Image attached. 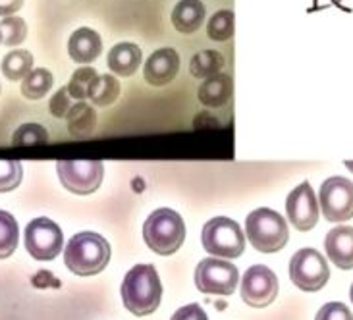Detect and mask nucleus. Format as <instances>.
I'll return each instance as SVG.
<instances>
[{"label":"nucleus","mask_w":353,"mask_h":320,"mask_svg":"<svg viewBox=\"0 0 353 320\" xmlns=\"http://www.w3.org/2000/svg\"><path fill=\"white\" fill-rule=\"evenodd\" d=\"M97 70L95 68H77L76 72L70 77V83H68V93L70 97L81 103V101H87V94H89V89H91V83L97 79Z\"/></svg>","instance_id":"27"},{"label":"nucleus","mask_w":353,"mask_h":320,"mask_svg":"<svg viewBox=\"0 0 353 320\" xmlns=\"http://www.w3.org/2000/svg\"><path fill=\"white\" fill-rule=\"evenodd\" d=\"M207 8L201 0H180L172 10V23L180 33H195L205 23Z\"/></svg>","instance_id":"17"},{"label":"nucleus","mask_w":353,"mask_h":320,"mask_svg":"<svg viewBox=\"0 0 353 320\" xmlns=\"http://www.w3.org/2000/svg\"><path fill=\"white\" fill-rule=\"evenodd\" d=\"M68 120V133L74 139H87L91 137L97 128V112L91 104H87L85 101L76 103L66 116Z\"/></svg>","instance_id":"19"},{"label":"nucleus","mask_w":353,"mask_h":320,"mask_svg":"<svg viewBox=\"0 0 353 320\" xmlns=\"http://www.w3.org/2000/svg\"><path fill=\"white\" fill-rule=\"evenodd\" d=\"M344 164H345V168L352 170V172H353V160H345Z\"/></svg>","instance_id":"34"},{"label":"nucleus","mask_w":353,"mask_h":320,"mask_svg":"<svg viewBox=\"0 0 353 320\" xmlns=\"http://www.w3.org/2000/svg\"><path fill=\"white\" fill-rule=\"evenodd\" d=\"M143 239L154 253L174 254L185 239V224L172 208H159L149 214L143 224Z\"/></svg>","instance_id":"3"},{"label":"nucleus","mask_w":353,"mask_h":320,"mask_svg":"<svg viewBox=\"0 0 353 320\" xmlns=\"http://www.w3.org/2000/svg\"><path fill=\"white\" fill-rule=\"evenodd\" d=\"M118 97H120V81L112 74L97 76L87 94V99L95 106H110L118 101Z\"/></svg>","instance_id":"20"},{"label":"nucleus","mask_w":353,"mask_h":320,"mask_svg":"<svg viewBox=\"0 0 353 320\" xmlns=\"http://www.w3.org/2000/svg\"><path fill=\"white\" fill-rule=\"evenodd\" d=\"M239 282L238 268L224 259H203L195 268V286L207 295H232Z\"/></svg>","instance_id":"7"},{"label":"nucleus","mask_w":353,"mask_h":320,"mask_svg":"<svg viewBox=\"0 0 353 320\" xmlns=\"http://www.w3.org/2000/svg\"><path fill=\"white\" fill-rule=\"evenodd\" d=\"M23 6V0H0V18L14 16Z\"/></svg>","instance_id":"33"},{"label":"nucleus","mask_w":353,"mask_h":320,"mask_svg":"<svg viewBox=\"0 0 353 320\" xmlns=\"http://www.w3.org/2000/svg\"><path fill=\"white\" fill-rule=\"evenodd\" d=\"M2 74L10 81H21L33 70V54L29 50L18 48L12 50L6 57L2 58Z\"/></svg>","instance_id":"21"},{"label":"nucleus","mask_w":353,"mask_h":320,"mask_svg":"<svg viewBox=\"0 0 353 320\" xmlns=\"http://www.w3.org/2000/svg\"><path fill=\"white\" fill-rule=\"evenodd\" d=\"M290 278L303 292L323 290L330 278L326 259L316 249H299L290 261Z\"/></svg>","instance_id":"8"},{"label":"nucleus","mask_w":353,"mask_h":320,"mask_svg":"<svg viewBox=\"0 0 353 320\" xmlns=\"http://www.w3.org/2000/svg\"><path fill=\"white\" fill-rule=\"evenodd\" d=\"M350 297H352V303H353V283H352V290H350Z\"/></svg>","instance_id":"35"},{"label":"nucleus","mask_w":353,"mask_h":320,"mask_svg":"<svg viewBox=\"0 0 353 320\" xmlns=\"http://www.w3.org/2000/svg\"><path fill=\"white\" fill-rule=\"evenodd\" d=\"M72 101H74V99L70 97L66 87H62V89H58L57 93L50 97L48 110H50V114H52L54 118H66L68 112H70V108L74 106Z\"/></svg>","instance_id":"30"},{"label":"nucleus","mask_w":353,"mask_h":320,"mask_svg":"<svg viewBox=\"0 0 353 320\" xmlns=\"http://www.w3.org/2000/svg\"><path fill=\"white\" fill-rule=\"evenodd\" d=\"M315 320H353V314L344 303L334 301L326 303L325 307H321Z\"/></svg>","instance_id":"31"},{"label":"nucleus","mask_w":353,"mask_h":320,"mask_svg":"<svg viewBox=\"0 0 353 320\" xmlns=\"http://www.w3.org/2000/svg\"><path fill=\"white\" fill-rule=\"evenodd\" d=\"M103 52V39L91 28H79L68 41V54L77 64H91Z\"/></svg>","instance_id":"14"},{"label":"nucleus","mask_w":353,"mask_h":320,"mask_svg":"<svg viewBox=\"0 0 353 320\" xmlns=\"http://www.w3.org/2000/svg\"><path fill=\"white\" fill-rule=\"evenodd\" d=\"M47 141V130L43 126H39V123H23L12 135V143L18 145V147L19 145H26V147H31V145H45Z\"/></svg>","instance_id":"29"},{"label":"nucleus","mask_w":353,"mask_h":320,"mask_svg":"<svg viewBox=\"0 0 353 320\" xmlns=\"http://www.w3.org/2000/svg\"><path fill=\"white\" fill-rule=\"evenodd\" d=\"M245 236L261 253H278L288 243L290 230L284 218L276 210L257 208L245 220Z\"/></svg>","instance_id":"4"},{"label":"nucleus","mask_w":353,"mask_h":320,"mask_svg":"<svg viewBox=\"0 0 353 320\" xmlns=\"http://www.w3.org/2000/svg\"><path fill=\"white\" fill-rule=\"evenodd\" d=\"M163 297V283L153 264H137L125 274L122 283L124 307L135 317L153 314Z\"/></svg>","instance_id":"1"},{"label":"nucleus","mask_w":353,"mask_h":320,"mask_svg":"<svg viewBox=\"0 0 353 320\" xmlns=\"http://www.w3.org/2000/svg\"><path fill=\"white\" fill-rule=\"evenodd\" d=\"M278 297V278L268 266L255 264L248 272L243 274L241 280V299L249 307L263 309Z\"/></svg>","instance_id":"11"},{"label":"nucleus","mask_w":353,"mask_h":320,"mask_svg":"<svg viewBox=\"0 0 353 320\" xmlns=\"http://www.w3.org/2000/svg\"><path fill=\"white\" fill-rule=\"evenodd\" d=\"M180 72V54L174 48H159L147 58L143 66L145 81L153 87L172 83Z\"/></svg>","instance_id":"13"},{"label":"nucleus","mask_w":353,"mask_h":320,"mask_svg":"<svg viewBox=\"0 0 353 320\" xmlns=\"http://www.w3.org/2000/svg\"><path fill=\"white\" fill-rule=\"evenodd\" d=\"M319 208L328 222H345L353 218V181L334 176L323 181L319 191Z\"/></svg>","instance_id":"9"},{"label":"nucleus","mask_w":353,"mask_h":320,"mask_svg":"<svg viewBox=\"0 0 353 320\" xmlns=\"http://www.w3.org/2000/svg\"><path fill=\"white\" fill-rule=\"evenodd\" d=\"M28 37V23L18 16H8L0 21V45L18 47Z\"/></svg>","instance_id":"25"},{"label":"nucleus","mask_w":353,"mask_h":320,"mask_svg":"<svg viewBox=\"0 0 353 320\" xmlns=\"http://www.w3.org/2000/svg\"><path fill=\"white\" fill-rule=\"evenodd\" d=\"M222 68H224V57L219 50H201L190 62L191 76L199 79H209L216 74H222Z\"/></svg>","instance_id":"23"},{"label":"nucleus","mask_w":353,"mask_h":320,"mask_svg":"<svg viewBox=\"0 0 353 320\" xmlns=\"http://www.w3.org/2000/svg\"><path fill=\"white\" fill-rule=\"evenodd\" d=\"M110 261V245L95 232H81L66 245L64 263L70 272L77 276H93L103 272Z\"/></svg>","instance_id":"2"},{"label":"nucleus","mask_w":353,"mask_h":320,"mask_svg":"<svg viewBox=\"0 0 353 320\" xmlns=\"http://www.w3.org/2000/svg\"><path fill=\"white\" fill-rule=\"evenodd\" d=\"M207 35L210 41L224 43L234 35V12L232 10H219L207 23Z\"/></svg>","instance_id":"26"},{"label":"nucleus","mask_w":353,"mask_h":320,"mask_svg":"<svg viewBox=\"0 0 353 320\" xmlns=\"http://www.w3.org/2000/svg\"><path fill=\"white\" fill-rule=\"evenodd\" d=\"M54 77L47 68H35L21 79V94L29 101H39L50 91Z\"/></svg>","instance_id":"22"},{"label":"nucleus","mask_w":353,"mask_h":320,"mask_svg":"<svg viewBox=\"0 0 353 320\" xmlns=\"http://www.w3.org/2000/svg\"><path fill=\"white\" fill-rule=\"evenodd\" d=\"M288 220L299 232H309L319 222V203L309 181L299 183L286 199Z\"/></svg>","instance_id":"12"},{"label":"nucleus","mask_w":353,"mask_h":320,"mask_svg":"<svg viewBox=\"0 0 353 320\" xmlns=\"http://www.w3.org/2000/svg\"><path fill=\"white\" fill-rule=\"evenodd\" d=\"M108 68L114 76L130 77L141 66V48L134 43H118L108 52Z\"/></svg>","instance_id":"16"},{"label":"nucleus","mask_w":353,"mask_h":320,"mask_svg":"<svg viewBox=\"0 0 353 320\" xmlns=\"http://www.w3.org/2000/svg\"><path fill=\"white\" fill-rule=\"evenodd\" d=\"M19 228L16 218L6 210H0V259H8L18 247Z\"/></svg>","instance_id":"24"},{"label":"nucleus","mask_w":353,"mask_h":320,"mask_svg":"<svg viewBox=\"0 0 353 320\" xmlns=\"http://www.w3.org/2000/svg\"><path fill=\"white\" fill-rule=\"evenodd\" d=\"M201 241L207 253L214 254L219 259H238L245 249V236L238 222L226 217L209 220L203 228Z\"/></svg>","instance_id":"5"},{"label":"nucleus","mask_w":353,"mask_h":320,"mask_svg":"<svg viewBox=\"0 0 353 320\" xmlns=\"http://www.w3.org/2000/svg\"><path fill=\"white\" fill-rule=\"evenodd\" d=\"M170 320H209L207 319V312L201 309V305L197 303H191V305H185L178 311L174 312Z\"/></svg>","instance_id":"32"},{"label":"nucleus","mask_w":353,"mask_h":320,"mask_svg":"<svg viewBox=\"0 0 353 320\" xmlns=\"http://www.w3.org/2000/svg\"><path fill=\"white\" fill-rule=\"evenodd\" d=\"M23 168L19 160L0 159V193H8L21 183Z\"/></svg>","instance_id":"28"},{"label":"nucleus","mask_w":353,"mask_h":320,"mask_svg":"<svg viewBox=\"0 0 353 320\" xmlns=\"http://www.w3.org/2000/svg\"><path fill=\"white\" fill-rule=\"evenodd\" d=\"M199 103L209 106V108H220L232 99V77L228 74H216V76L205 79V83H201Z\"/></svg>","instance_id":"18"},{"label":"nucleus","mask_w":353,"mask_h":320,"mask_svg":"<svg viewBox=\"0 0 353 320\" xmlns=\"http://www.w3.org/2000/svg\"><path fill=\"white\" fill-rule=\"evenodd\" d=\"M325 251L328 259L342 270L353 268V228L338 226L326 234Z\"/></svg>","instance_id":"15"},{"label":"nucleus","mask_w":353,"mask_h":320,"mask_svg":"<svg viewBox=\"0 0 353 320\" xmlns=\"http://www.w3.org/2000/svg\"><path fill=\"white\" fill-rule=\"evenodd\" d=\"M64 236L50 218H35L26 228V249L37 261H52L62 253Z\"/></svg>","instance_id":"10"},{"label":"nucleus","mask_w":353,"mask_h":320,"mask_svg":"<svg viewBox=\"0 0 353 320\" xmlns=\"http://www.w3.org/2000/svg\"><path fill=\"white\" fill-rule=\"evenodd\" d=\"M58 178L62 186L76 195H91L103 183L105 164L101 160L70 159L58 160L57 164Z\"/></svg>","instance_id":"6"}]
</instances>
